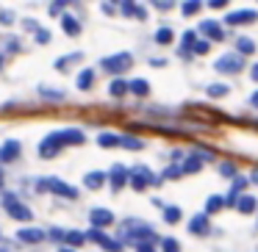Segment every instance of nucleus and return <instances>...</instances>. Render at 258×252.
I'll return each instance as SVG.
<instances>
[{
  "label": "nucleus",
  "instance_id": "nucleus-1",
  "mask_svg": "<svg viewBox=\"0 0 258 252\" xmlns=\"http://www.w3.org/2000/svg\"><path fill=\"white\" fill-rule=\"evenodd\" d=\"M3 205H6V211H9V216H12V219H20V222L34 219L31 208L23 205V202H17V197H14V194H3Z\"/></svg>",
  "mask_w": 258,
  "mask_h": 252
},
{
  "label": "nucleus",
  "instance_id": "nucleus-2",
  "mask_svg": "<svg viewBox=\"0 0 258 252\" xmlns=\"http://www.w3.org/2000/svg\"><path fill=\"white\" fill-rule=\"evenodd\" d=\"M39 189H50L53 194L64 197V200H75V197H78V189H75V186L64 183V180H58V178H50V180H42V183H39Z\"/></svg>",
  "mask_w": 258,
  "mask_h": 252
},
{
  "label": "nucleus",
  "instance_id": "nucleus-3",
  "mask_svg": "<svg viewBox=\"0 0 258 252\" xmlns=\"http://www.w3.org/2000/svg\"><path fill=\"white\" fill-rule=\"evenodd\" d=\"M131 64H134V61H131V53H117V56L103 58V69H106V72H114V75L125 72Z\"/></svg>",
  "mask_w": 258,
  "mask_h": 252
},
{
  "label": "nucleus",
  "instance_id": "nucleus-4",
  "mask_svg": "<svg viewBox=\"0 0 258 252\" xmlns=\"http://www.w3.org/2000/svg\"><path fill=\"white\" fill-rule=\"evenodd\" d=\"M217 67V72H239L241 67H244V58L239 56V53H225V56H219V61L214 64Z\"/></svg>",
  "mask_w": 258,
  "mask_h": 252
},
{
  "label": "nucleus",
  "instance_id": "nucleus-5",
  "mask_svg": "<svg viewBox=\"0 0 258 252\" xmlns=\"http://www.w3.org/2000/svg\"><path fill=\"white\" fill-rule=\"evenodd\" d=\"M61 147H64L61 133H50V136H47V139L39 144V155H42V158H53L58 150H61Z\"/></svg>",
  "mask_w": 258,
  "mask_h": 252
},
{
  "label": "nucleus",
  "instance_id": "nucleus-6",
  "mask_svg": "<svg viewBox=\"0 0 258 252\" xmlns=\"http://www.w3.org/2000/svg\"><path fill=\"white\" fill-rule=\"evenodd\" d=\"M255 20H258V12L241 9V12H230L228 17H225V23L228 25H247V23H255Z\"/></svg>",
  "mask_w": 258,
  "mask_h": 252
},
{
  "label": "nucleus",
  "instance_id": "nucleus-7",
  "mask_svg": "<svg viewBox=\"0 0 258 252\" xmlns=\"http://www.w3.org/2000/svg\"><path fill=\"white\" fill-rule=\"evenodd\" d=\"M147 183H156V178L150 175V169H147V166H139V169H134V175H131V186H134L136 191H142Z\"/></svg>",
  "mask_w": 258,
  "mask_h": 252
},
{
  "label": "nucleus",
  "instance_id": "nucleus-8",
  "mask_svg": "<svg viewBox=\"0 0 258 252\" xmlns=\"http://www.w3.org/2000/svg\"><path fill=\"white\" fill-rule=\"evenodd\" d=\"M89 219H92V227H106V224H111L114 222V213L111 211H106V208H92V213H89Z\"/></svg>",
  "mask_w": 258,
  "mask_h": 252
},
{
  "label": "nucleus",
  "instance_id": "nucleus-9",
  "mask_svg": "<svg viewBox=\"0 0 258 252\" xmlns=\"http://www.w3.org/2000/svg\"><path fill=\"white\" fill-rule=\"evenodd\" d=\"M17 238L25 241V244H39V241H45V233L36 230V227H25V230H20V233H17Z\"/></svg>",
  "mask_w": 258,
  "mask_h": 252
},
{
  "label": "nucleus",
  "instance_id": "nucleus-10",
  "mask_svg": "<svg viewBox=\"0 0 258 252\" xmlns=\"http://www.w3.org/2000/svg\"><path fill=\"white\" fill-rule=\"evenodd\" d=\"M20 155V141H6V144L0 147V161H14Z\"/></svg>",
  "mask_w": 258,
  "mask_h": 252
},
{
  "label": "nucleus",
  "instance_id": "nucleus-11",
  "mask_svg": "<svg viewBox=\"0 0 258 252\" xmlns=\"http://www.w3.org/2000/svg\"><path fill=\"white\" fill-rule=\"evenodd\" d=\"M125 183H128V172H125V166H114L111 169V189L119 191Z\"/></svg>",
  "mask_w": 258,
  "mask_h": 252
},
{
  "label": "nucleus",
  "instance_id": "nucleus-12",
  "mask_svg": "<svg viewBox=\"0 0 258 252\" xmlns=\"http://www.w3.org/2000/svg\"><path fill=\"white\" fill-rule=\"evenodd\" d=\"M61 25H64V34H70V36L81 34V23L73 17V14H61Z\"/></svg>",
  "mask_w": 258,
  "mask_h": 252
},
{
  "label": "nucleus",
  "instance_id": "nucleus-13",
  "mask_svg": "<svg viewBox=\"0 0 258 252\" xmlns=\"http://www.w3.org/2000/svg\"><path fill=\"white\" fill-rule=\"evenodd\" d=\"M189 230H191L195 235H206V233H208V216H206V213L191 219V222H189Z\"/></svg>",
  "mask_w": 258,
  "mask_h": 252
},
{
  "label": "nucleus",
  "instance_id": "nucleus-14",
  "mask_svg": "<svg viewBox=\"0 0 258 252\" xmlns=\"http://www.w3.org/2000/svg\"><path fill=\"white\" fill-rule=\"evenodd\" d=\"M236 205H239L241 213H252L258 208V202H255V197H252V194H241L239 200H236Z\"/></svg>",
  "mask_w": 258,
  "mask_h": 252
},
{
  "label": "nucleus",
  "instance_id": "nucleus-15",
  "mask_svg": "<svg viewBox=\"0 0 258 252\" xmlns=\"http://www.w3.org/2000/svg\"><path fill=\"white\" fill-rule=\"evenodd\" d=\"M128 92H134L136 97H147L150 86H147V80H145V78H136V80H128Z\"/></svg>",
  "mask_w": 258,
  "mask_h": 252
},
{
  "label": "nucleus",
  "instance_id": "nucleus-16",
  "mask_svg": "<svg viewBox=\"0 0 258 252\" xmlns=\"http://www.w3.org/2000/svg\"><path fill=\"white\" fill-rule=\"evenodd\" d=\"M200 31H203V34H208V36H211V39H225L222 28H219L217 23H211V20H206V23L200 25Z\"/></svg>",
  "mask_w": 258,
  "mask_h": 252
},
{
  "label": "nucleus",
  "instance_id": "nucleus-17",
  "mask_svg": "<svg viewBox=\"0 0 258 252\" xmlns=\"http://www.w3.org/2000/svg\"><path fill=\"white\" fill-rule=\"evenodd\" d=\"M58 133H61L64 144H81V141H84V133H81V130H58Z\"/></svg>",
  "mask_w": 258,
  "mask_h": 252
},
{
  "label": "nucleus",
  "instance_id": "nucleus-18",
  "mask_svg": "<svg viewBox=\"0 0 258 252\" xmlns=\"http://www.w3.org/2000/svg\"><path fill=\"white\" fill-rule=\"evenodd\" d=\"M84 183H86V189H100V186L106 183V175H103V172H89Z\"/></svg>",
  "mask_w": 258,
  "mask_h": 252
},
{
  "label": "nucleus",
  "instance_id": "nucleus-19",
  "mask_svg": "<svg viewBox=\"0 0 258 252\" xmlns=\"http://www.w3.org/2000/svg\"><path fill=\"white\" fill-rule=\"evenodd\" d=\"M92 83H95V69H84V72L78 75V89H92Z\"/></svg>",
  "mask_w": 258,
  "mask_h": 252
},
{
  "label": "nucleus",
  "instance_id": "nucleus-20",
  "mask_svg": "<svg viewBox=\"0 0 258 252\" xmlns=\"http://www.w3.org/2000/svg\"><path fill=\"white\" fill-rule=\"evenodd\" d=\"M200 166H203V161H200L197 155H195V158H186V161H183V166H180V175H195Z\"/></svg>",
  "mask_w": 258,
  "mask_h": 252
},
{
  "label": "nucleus",
  "instance_id": "nucleus-21",
  "mask_svg": "<svg viewBox=\"0 0 258 252\" xmlns=\"http://www.w3.org/2000/svg\"><path fill=\"white\" fill-rule=\"evenodd\" d=\"M108 92H111L114 97H122L125 92H128V80H122V78H114V80H111V86H108Z\"/></svg>",
  "mask_w": 258,
  "mask_h": 252
},
{
  "label": "nucleus",
  "instance_id": "nucleus-22",
  "mask_svg": "<svg viewBox=\"0 0 258 252\" xmlns=\"http://www.w3.org/2000/svg\"><path fill=\"white\" fill-rule=\"evenodd\" d=\"M84 238H86V241H97V244H100V246H103V244H106V241H108V235H106V233H103V230H97V227H92V230H89V233H84Z\"/></svg>",
  "mask_w": 258,
  "mask_h": 252
},
{
  "label": "nucleus",
  "instance_id": "nucleus-23",
  "mask_svg": "<svg viewBox=\"0 0 258 252\" xmlns=\"http://www.w3.org/2000/svg\"><path fill=\"white\" fill-rule=\"evenodd\" d=\"M203 6V0H186L183 3V17H191V14H197Z\"/></svg>",
  "mask_w": 258,
  "mask_h": 252
},
{
  "label": "nucleus",
  "instance_id": "nucleus-24",
  "mask_svg": "<svg viewBox=\"0 0 258 252\" xmlns=\"http://www.w3.org/2000/svg\"><path fill=\"white\" fill-rule=\"evenodd\" d=\"M164 219H167L169 224H178L180 222V208H175V205H169L167 211H164Z\"/></svg>",
  "mask_w": 258,
  "mask_h": 252
},
{
  "label": "nucleus",
  "instance_id": "nucleus-25",
  "mask_svg": "<svg viewBox=\"0 0 258 252\" xmlns=\"http://www.w3.org/2000/svg\"><path fill=\"white\" fill-rule=\"evenodd\" d=\"M97 141H100V147H119V136L114 133H103Z\"/></svg>",
  "mask_w": 258,
  "mask_h": 252
},
{
  "label": "nucleus",
  "instance_id": "nucleus-26",
  "mask_svg": "<svg viewBox=\"0 0 258 252\" xmlns=\"http://www.w3.org/2000/svg\"><path fill=\"white\" fill-rule=\"evenodd\" d=\"M64 238H67L73 246H81V244L86 241V238H84V233H78V230H70V233H64Z\"/></svg>",
  "mask_w": 258,
  "mask_h": 252
},
{
  "label": "nucleus",
  "instance_id": "nucleus-27",
  "mask_svg": "<svg viewBox=\"0 0 258 252\" xmlns=\"http://www.w3.org/2000/svg\"><path fill=\"white\" fill-rule=\"evenodd\" d=\"M156 42H158V45H169V42H172V31H169V28H158L156 31Z\"/></svg>",
  "mask_w": 258,
  "mask_h": 252
},
{
  "label": "nucleus",
  "instance_id": "nucleus-28",
  "mask_svg": "<svg viewBox=\"0 0 258 252\" xmlns=\"http://www.w3.org/2000/svg\"><path fill=\"white\" fill-rule=\"evenodd\" d=\"M219 208H222V197H211V200L206 202V216L208 213H217Z\"/></svg>",
  "mask_w": 258,
  "mask_h": 252
},
{
  "label": "nucleus",
  "instance_id": "nucleus-29",
  "mask_svg": "<svg viewBox=\"0 0 258 252\" xmlns=\"http://www.w3.org/2000/svg\"><path fill=\"white\" fill-rule=\"evenodd\" d=\"M244 53V56H252L255 53V45H252L250 39H239V56Z\"/></svg>",
  "mask_w": 258,
  "mask_h": 252
},
{
  "label": "nucleus",
  "instance_id": "nucleus-30",
  "mask_svg": "<svg viewBox=\"0 0 258 252\" xmlns=\"http://www.w3.org/2000/svg\"><path fill=\"white\" fill-rule=\"evenodd\" d=\"M119 144L131 147V150H142V141L139 139H131V136H119Z\"/></svg>",
  "mask_w": 258,
  "mask_h": 252
},
{
  "label": "nucleus",
  "instance_id": "nucleus-31",
  "mask_svg": "<svg viewBox=\"0 0 258 252\" xmlns=\"http://www.w3.org/2000/svg\"><path fill=\"white\" fill-rule=\"evenodd\" d=\"M161 249L164 252H180V246H178L175 238H161Z\"/></svg>",
  "mask_w": 258,
  "mask_h": 252
},
{
  "label": "nucleus",
  "instance_id": "nucleus-32",
  "mask_svg": "<svg viewBox=\"0 0 258 252\" xmlns=\"http://www.w3.org/2000/svg\"><path fill=\"white\" fill-rule=\"evenodd\" d=\"M208 95H211V97H222V95H228V86H225V83H214V86H208Z\"/></svg>",
  "mask_w": 258,
  "mask_h": 252
},
{
  "label": "nucleus",
  "instance_id": "nucleus-33",
  "mask_svg": "<svg viewBox=\"0 0 258 252\" xmlns=\"http://www.w3.org/2000/svg\"><path fill=\"white\" fill-rule=\"evenodd\" d=\"M39 95L42 97H47V100H61V92H56V89H47V86H42V89H39Z\"/></svg>",
  "mask_w": 258,
  "mask_h": 252
},
{
  "label": "nucleus",
  "instance_id": "nucleus-34",
  "mask_svg": "<svg viewBox=\"0 0 258 252\" xmlns=\"http://www.w3.org/2000/svg\"><path fill=\"white\" fill-rule=\"evenodd\" d=\"M78 58H81V53H75V56H64V58H58V61H56V69H67V64H70V61H78Z\"/></svg>",
  "mask_w": 258,
  "mask_h": 252
},
{
  "label": "nucleus",
  "instance_id": "nucleus-35",
  "mask_svg": "<svg viewBox=\"0 0 258 252\" xmlns=\"http://www.w3.org/2000/svg\"><path fill=\"white\" fill-rule=\"evenodd\" d=\"M103 246H106L108 252H119V249H122V241H114V238H108Z\"/></svg>",
  "mask_w": 258,
  "mask_h": 252
},
{
  "label": "nucleus",
  "instance_id": "nucleus-36",
  "mask_svg": "<svg viewBox=\"0 0 258 252\" xmlns=\"http://www.w3.org/2000/svg\"><path fill=\"white\" fill-rule=\"evenodd\" d=\"M219 172H222L225 178H233V175H236V166H233V163H222V166H219Z\"/></svg>",
  "mask_w": 258,
  "mask_h": 252
},
{
  "label": "nucleus",
  "instance_id": "nucleus-37",
  "mask_svg": "<svg viewBox=\"0 0 258 252\" xmlns=\"http://www.w3.org/2000/svg\"><path fill=\"white\" fill-rule=\"evenodd\" d=\"M50 39H53V36L47 34V31H42V28L36 31V42H39V45H47V42H50Z\"/></svg>",
  "mask_w": 258,
  "mask_h": 252
},
{
  "label": "nucleus",
  "instance_id": "nucleus-38",
  "mask_svg": "<svg viewBox=\"0 0 258 252\" xmlns=\"http://www.w3.org/2000/svg\"><path fill=\"white\" fill-rule=\"evenodd\" d=\"M208 47H211L208 42H195V45H191V50H195V53H200V56H203V53H208Z\"/></svg>",
  "mask_w": 258,
  "mask_h": 252
},
{
  "label": "nucleus",
  "instance_id": "nucleus-39",
  "mask_svg": "<svg viewBox=\"0 0 258 252\" xmlns=\"http://www.w3.org/2000/svg\"><path fill=\"white\" fill-rule=\"evenodd\" d=\"M134 9H136V3H134V0H122V12L128 14V17H134Z\"/></svg>",
  "mask_w": 258,
  "mask_h": 252
},
{
  "label": "nucleus",
  "instance_id": "nucleus-40",
  "mask_svg": "<svg viewBox=\"0 0 258 252\" xmlns=\"http://www.w3.org/2000/svg\"><path fill=\"white\" fill-rule=\"evenodd\" d=\"M67 3H70V0H56V3H53V6H50V14H58V12H61V9H64V6H67Z\"/></svg>",
  "mask_w": 258,
  "mask_h": 252
},
{
  "label": "nucleus",
  "instance_id": "nucleus-41",
  "mask_svg": "<svg viewBox=\"0 0 258 252\" xmlns=\"http://www.w3.org/2000/svg\"><path fill=\"white\" fill-rule=\"evenodd\" d=\"M0 23H3V25H12V23H14V14H12V12H0Z\"/></svg>",
  "mask_w": 258,
  "mask_h": 252
},
{
  "label": "nucleus",
  "instance_id": "nucleus-42",
  "mask_svg": "<svg viewBox=\"0 0 258 252\" xmlns=\"http://www.w3.org/2000/svg\"><path fill=\"white\" fill-rule=\"evenodd\" d=\"M50 238H53V241H61V238H64V230L53 227V230H50Z\"/></svg>",
  "mask_w": 258,
  "mask_h": 252
},
{
  "label": "nucleus",
  "instance_id": "nucleus-43",
  "mask_svg": "<svg viewBox=\"0 0 258 252\" xmlns=\"http://www.w3.org/2000/svg\"><path fill=\"white\" fill-rule=\"evenodd\" d=\"M134 17H139V20H147V12H145V6H136V9H134Z\"/></svg>",
  "mask_w": 258,
  "mask_h": 252
},
{
  "label": "nucleus",
  "instance_id": "nucleus-44",
  "mask_svg": "<svg viewBox=\"0 0 258 252\" xmlns=\"http://www.w3.org/2000/svg\"><path fill=\"white\" fill-rule=\"evenodd\" d=\"M208 6H211V9H222V6H228V0H208Z\"/></svg>",
  "mask_w": 258,
  "mask_h": 252
},
{
  "label": "nucleus",
  "instance_id": "nucleus-45",
  "mask_svg": "<svg viewBox=\"0 0 258 252\" xmlns=\"http://www.w3.org/2000/svg\"><path fill=\"white\" fill-rule=\"evenodd\" d=\"M167 178H180V169L178 166H169L167 169Z\"/></svg>",
  "mask_w": 258,
  "mask_h": 252
},
{
  "label": "nucleus",
  "instance_id": "nucleus-46",
  "mask_svg": "<svg viewBox=\"0 0 258 252\" xmlns=\"http://www.w3.org/2000/svg\"><path fill=\"white\" fill-rule=\"evenodd\" d=\"M25 31H39V25H36L34 20H25Z\"/></svg>",
  "mask_w": 258,
  "mask_h": 252
},
{
  "label": "nucleus",
  "instance_id": "nucleus-47",
  "mask_svg": "<svg viewBox=\"0 0 258 252\" xmlns=\"http://www.w3.org/2000/svg\"><path fill=\"white\" fill-rule=\"evenodd\" d=\"M153 3H156L158 9H169V3H172V0H153Z\"/></svg>",
  "mask_w": 258,
  "mask_h": 252
},
{
  "label": "nucleus",
  "instance_id": "nucleus-48",
  "mask_svg": "<svg viewBox=\"0 0 258 252\" xmlns=\"http://www.w3.org/2000/svg\"><path fill=\"white\" fill-rule=\"evenodd\" d=\"M136 252H153L150 244H136Z\"/></svg>",
  "mask_w": 258,
  "mask_h": 252
},
{
  "label": "nucleus",
  "instance_id": "nucleus-49",
  "mask_svg": "<svg viewBox=\"0 0 258 252\" xmlns=\"http://www.w3.org/2000/svg\"><path fill=\"white\" fill-rule=\"evenodd\" d=\"M250 106H252V108H258V92H255V95L250 97Z\"/></svg>",
  "mask_w": 258,
  "mask_h": 252
},
{
  "label": "nucleus",
  "instance_id": "nucleus-50",
  "mask_svg": "<svg viewBox=\"0 0 258 252\" xmlns=\"http://www.w3.org/2000/svg\"><path fill=\"white\" fill-rule=\"evenodd\" d=\"M252 80H258V64L252 67Z\"/></svg>",
  "mask_w": 258,
  "mask_h": 252
},
{
  "label": "nucleus",
  "instance_id": "nucleus-51",
  "mask_svg": "<svg viewBox=\"0 0 258 252\" xmlns=\"http://www.w3.org/2000/svg\"><path fill=\"white\" fill-rule=\"evenodd\" d=\"M0 186H3V172H0Z\"/></svg>",
  "mask_w": 258,
  "mask_h": 252
},
{
  "label": "nucleus",
  "instance_id": "nucleus-52",
  "mask_svg": "<svg viewBox=\"0 0 258 252\" xmlns=\"http://www.w3.org/2000/svg\"><path fill=\"white\" fill-rule=\"evenodd\" d=\"M61 252H75V249H61Z\"/></svg>",
  "mask_w": 258,
  "mask_h": 252
},
{
  "label": "nucleus",
  "instance_id": "nucleus-53",
  "mask_svg": "<svg viewBox=\"0 0 258 252\" xmlns=\"http://www.w3.org/2000/svg\"><path fill=\"white\" fill-rule=\"evenodd\" d=\"M0 252H9V249H0Z\"/></svg>",
  "mask_w": 258,
  "mask_h": 252
},
{
  "label": "nucleus",
  "instance_id": "nucleus-54",
  "mask_svg": "<svg viewBox=\"0 0 258 252\" xmlns=\"http://www.w3.org/2000/svg\"><path fill=\"white\" fill-rule=\"evenodd\" d=\"M0 64H3V58H0Z\"/></svg>",
  "mask_w": 258,
  "mask_h": 252
}]
</instances>
